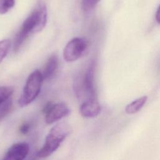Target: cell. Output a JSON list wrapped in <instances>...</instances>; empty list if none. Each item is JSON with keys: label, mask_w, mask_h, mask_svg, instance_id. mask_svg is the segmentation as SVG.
<instances>
[{"label": "cell", "mask_w": 160, "mask_h": 160, "mask_svg": "<svg viewBox=\"0 0 160 160\" xmlns=\"http://www.w3.org/2000/svg\"><path fill=\"white\" fill-rule=\"evenodd\" d=\"M42 81L41 72L39 70L36 69L30 74L18 100L21 107H25L36 99L40 93Z\"/></svg>", "instance_id": "3957f363"}, {"label": "cell", "mask_w": 160, "mask_h": 160, "mask_svg": "<svg viewBox=\"0 0 160 160\" xmlns=\"http://www.w3.org/2000/svg\"><path fill=\"white\" fill-rule=\"evenodd\" d=\"M31 126L29 123L28 122H24L23 123L19 128V131L22 134H26L30 129Z\"/></svg>", "instance_id": "2e32d148"}, {"label": "cell", "mask_w": 160, "mask_h": 160, "mask_svg": "<svg viewBox=\"0 0 160 160\" xmlns=\"http://www.w3.org/2000/svg\"><path fill=\"white\" fill-rule=\"evenodd\" d=\"M47 8L43 3H39L36 9L23 22L19 31L17 33L14 43V51H17L30 34L41 31L47 22Z\"/></svg>", "instance_id": "6da1fadb"}, {"label": "cell", "mask_w": 160, "mask_h": 160, "mask_svg": "<svg viewBox=\"0 0 160 160\" xmlns=\"http://www.w3.org/2000/svg\"><path fill=\"white\" fill-rule=\"evenodd\" d=\"M147 99L148 97L143 96L129 103L125 108L126 112L129 114H133L138 112L144 106Z\"/></svg>", "instance_id": "30bf717a"}, {"label": "cell", "mask_w": 160, "mask_h": 160, "mask_svg": "<svg viewBox=\"0 0 160 160\" xmlns=\"http://www.w3.org/2000/svg\"><path fill=\"white\" fill-rule=\"evenodd\" d=\"M94 63L92 62L88 66L82 80L76 82L74 89L77 98L84 102L88 100L96 99L94 85Z\"/></svg>", "instance_id": "277c9868"}, {"label": "cell", "mask_w": 160, "mask_h": 160, "mask_svg": "<svg viewBox=\"0 0 160 160\" xmlns=\"http://www.w3.org/2000/svg\"><path fill=\"white\" fill-rule=\"evenodd\" d=\"M155 16H156V20L158 24H159V22H160V12H159V8L157 9L156 14Z\"/></svg>", "instance_id": "e0dca14e"}, {"label": "cell", "mask_w": 160, "mask_h": 160, "mask_svg": "<svg viewBox=\"0 0 160 160\" xmlns=\"http://www.w3.org/2000/svg\"><path fill=\"white\" fill-rule=\"evenodd\" d=\"M70 131V127L66 122H58L54 125L46 136L42 148L38 151V156L41 158L50 156L59 148L62 142L68 136Z\"/></svg>", "instance_id": "7a4b0ae2"}, {"label": "cell", "mask_w": 160, "mask_h": 160, "mask_svg": "<svg viewBox=\"0 0 160 160\" xmlns=\"http://www.w3.org/2000/svg\"><path fill=\"white\" fill-rule=\"evenodd\" d=\"M12 108V101L11 98L0 104V121L6 117L11 111Z\"/></svg>", "instance_id": "8fae6325"}, {"label": "cell", "mask_w": 160, "mask_h": 160, "mask_svg": "<svg viewBox=\"0 0 160 160\" xmlns=\"http://www.w3.org/2000/svg\"><path fill=\"white\" fill-rule=\"evenodd\" d=\"M58 59L56 55L51 56L48 60L43 72L41 73L42 79H48L54 76L58 68Z\"/></svg>", "instance_id": "9c48e42d"}, {"label": "cell", "mask_w": 160, "mask_h": 160, "mask_svg": "<svg viewBox=\"0 0 160 160\" xmlns=\"http://www.w3.org/2000/svg\"><path fill=\"white\" fill-rule=\"evenodd\" d=\"M11 46V41L9 39L0 41V63L7 55Z\"/></svg>", "instance_id": "4fadbf2b"}, {"label": "cell", "mask_w": 160, "mask_h": 160, "mask_svg": "<svg viewBox=\"0 0 160 160\" xmlns=\"http://www.w3.org/2000/svg\"><path fill=\"white\" fill-rule=\"evenodd\" d=\"M88 41L83 38H74L70 40L63 50V58L67 62H73L79 59L86 52Z\"/></svg>", "instance_id": "5b68a950"}, {"label": "cell", "mask_w": 160, "mask_h": 160, "mask_svg": "<svg viewBox=\"0 0 160 160\" xmlns=\"http://www.w3.org/2000/svg\"><path fill=\"white\" fill-rule=\"evenodd\" d=\"M29 152L26 142H18L12 145L7 151L2 160H24Z\"/></svg>", "instance_id": "52a82bcc"}, {"label": "cell", "mask_w": 160, "mask_h": 160, "mask_svg": "<svg viewBox=\"0 0 160 160\" xmlns=\"http://www.w3.org/2000/svg\"><path fill=\"white\" fill-rule=\"evenodd\" d=\"M101 0H82V7L84 11L93 9Z\"/></svg>", "instance_id": "9a60e30c"}, {"label": "cell", "mask_w": 160, "mask_h": 160, "mask_svg": "<svg viewBox=\"0 0 160 160\" xmlns=\"http://www.w3.org/2000/svg\"><path fill=\"white\" fill-rule=\"evenodd\" d=\"M101 108L96 99L88 100L82 102L79 111L82 116L86 118H95L101 112Z\"/></svg>", "instance_id": "ba28073f"}, {"label": "cell", "mask_w": 160, "mask_h": 160, "mask_svg": "<svg viewBox=\"0 0 160 160\" xmlns=\"http://www.w3.org/2000/svg\"><path fill=\"white\" fill-rule=\"evenodd\" d=\"M14 89L11 86H0V104L11 97Z\"/></svg>", "instance_id": "7c38bea8"}, {"label": "cell", "mask_w": 160, "mask_h": 160, "mask_svg": "<svg viewBox=\"0 0 160 160\" xmlns=\"http://www.w3.org/2000/svg\"><path fill=\"white\" fill-rule=\"evenodd\" d=\"M15 4V0H0V14H4L12 9Z\"/></svg>", "instance_id": "5bb4252c"}, {"label": "cell", "mask_w": 160, "mask_h": 160, "mask_svg": "<svg viewBox=\"0 0 160 160\" xmlns=\"http://www.w3.org/2000/svg\"><path fill=\"white\" fill-rule=\"evenodd\" d=\"M43 112L46 123L51 124L68 116L70 109L65 103L53 104L49 102L44 106Z\"/></svg>", "instance_id": "8992f818"}]
</instances>
